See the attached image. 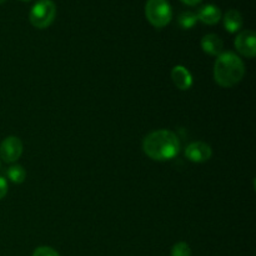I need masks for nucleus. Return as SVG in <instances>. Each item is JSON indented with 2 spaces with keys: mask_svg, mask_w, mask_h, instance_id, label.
<instances>
[{
  "mask_svg": "<svg viewBox=\"0 0 256 256\" xmlns=\"http://www.w3.org/2000/svg\"><path fill=\"white\" fill-rule=\"evenodd\" d=\"M142 150L150 159L168 162L179 154V138L170 130H155L144 138Z\"/></svg>",
  "mask_w": 256,
  "mask_h": 256,
  "instance_id": "1",
  "label": "nucleus"
},
{
  "mask_svg": "<svg viewBox=\"0 0 256 256\" xmlns=\"http://www.w3.org/2000/svg\"><path fill=\"white\" fill-rule=\"evenodd\" d=\"M182 2H184V4L190 5V6H194V5L199 4V2H202V0H182Z\"/></svg>",
  "mask_w": 256,
  "mask_h": 256,
  "instance_id": "17",
  "label": "nucleus"
},
{
  "mask_svg": "<svg viewBox=\"0 0 256 256\" xmlns=\"http://www.w3.org/2000/svg\"><path fill=\"white\" fill-rule=\"evenodd\" d=\"M178 22H179V25L182 28V29H192V28L198 22L196 12H182V14L179 15Z\"/></svg>",
  "mask_w": 256,
  "mask_h": 256,
  "instance_id": "13",
  "label": "nucleus"
},
{
  "mask_svg": "<svg viewBox=\"0 0 256 256\" xmlns=\"http://www.w3.org/2000/svg\"><path fill=\"white\" fill-rule=\"evenodd\" d=\"M212 150L209 144L204 142H194L185 149V156L192 162H205L212 158Z\"/></svg>",
  "mask_w": 256,
  "mask_h": 256,
  "instance_id": "7",
  "label": "nucleus"
},
{
  "mask_svg": "<svg viewBox=\"0 0 256 256\" xmlns=\"http://www.w3.org/2000/svg\"><path fill=\"white\" fill-rule=\"evenodd\" d=\"M242 26V16L238 10L232 9L224 15V28L229 32H238Z\"/></svg>",
  "mask_w": 256,
  "mask_h": 256,
  "instance_id": "11",
  "label": "nucleus"
},
{
  "mask_svg": "<svg viewBox=\"0 0 256 256\" xmlns=\"http://www.w3.org/2000/svg\"><path fill=\"white\" fill-rule=\"evenodd\" d=\"M20 2H32V0H20Z\"/></svg>",
  "mask_w": 256,
  "mask_h": 256,
  "instance_id": "18",
  "label": "nucleus"
},
{
  "mask_svg": "<svg viewBox=\"0 0 256 256\" xmlns=\"http://www.w3.org/2000/svg\"><path fill=\"white\" fill-rule=\"evenodd\" d=\"M5 2V0H0V4H2V2Z\"/></svg>",
  "mask_w": 256,
  "mask_h": 256,
  "instance_id": "19",
  "label": "nucleus"
},
{
  "mask_svg": "<svg viewBox=\"0 0 256 256\" xmlns=\"http://www.w3.org/2000/svg\"><path fill=\"white\" fill-rule=\"evenodd\" d=\"M56 15V6L52 0H38L29 14L32 25L36 29H45L52 24Z\"/></svg>",
  "mask_w": 256,
  "mask_h": 256,
  "instance_id": "4",
  "label": "nucleus"
},
{
  "mask_svg": "<svg viewBox=\"0 0 256 256\" xmlns=\"http://www.w3.org/2000/svg\"><path fill=\"white\" fill-rule=\"evenodd\" d=\"M145 16L152 26L164 28L172 22V10L168 0H148L145 5Z\"/></svg>",
  "mask_w": 256,
  "mask_h": 256,
  "instance_id": "3",
  "label": "nucleus"
},
{
  "mask_svg": "<svg viewBox=\"0 0 256 256\" xmlns=\"http://www.w3.org/2000/svg\"><path fill=\"white\" fill-rule=\"evenodd\" d=\"M172 79L175 86L179 90H189L192 85V75L189 70L182 65H176L172 70Z\"/></svg>",
  "mask_w": 256,
  "mask_h": 256,
  "instance_id": "8",
  "label": "nucleus"
},
{
  "mask_svg": "<svg viewBox=\"0 0 256 256\" xmlns=\"http://www.w3.org/2000/svg\"><path fill=\"white\" fill-rule=\"evenodd\" d=\"M6 176L14 184H22V182H24L25 178H26V172H25V169L22 165L15 164L8 168Z\"/></svg>",
  "mask_w": 256,
  "mask_h": 256,
  "instance_id": "12",
  "label": "nucleus"
},
{
  "mask_svg": "<svg viewBox=\"0 0 256 256\" xmlns=\"http://www.w3.org/2000/svg\"><path fill=\"white\" fill-rule=\"evenodd\" d=\"M234 44L242 56L252 59L256 55V35L252 30H244L239 32Z\"/></svg>",
  "mask_w": 256,
  "mask_h": 256,
  "instance_id": "6",
  "label": "nucleus"
},
{
  "mask_svg": "<svg viewBox=\"0 0 256 256\" xmlns=\"http://www.w3.org/2000/svg\"><path fill=\"white\" fill-rule=\"evenodd\" d=\"M245 75L244 62L232 52L218 56L214 65V79L220 86L232 88L239 84Z\"/></svg>",
  "mask_w": 256,
  "mask_h": 256,
  "instance_id": "2",
  "label": "nucleus"
},
{
  "mask_svg": "<svg viewBox=\"0 0 256 256\" xmlns=\"http://www.w3.org/2000/svg\"><path fill=\"white\" fill-rule=\"evenodd\" d=\"M32 256H60L59 252L56 250H54L52 248L49 246H40L38 249H35V252H32Z\"/></svg>",
  "mask_w": 256,
  "mask_h": 256,
  "instance_id": "15",
  "label": "nucleus"
},
{
  "mask_svg": "<svg viewBox=\"0 0 256 256\" xmlns=\"http://www.w3.org/2000/svg\"><path fill=\"white\" fill-rule=\"evenodd\" d=\"M172 256H192V249L189 244L184 242L175 244L172 249Z\"/></svg>",
  "mask_w": 256,
  "mask_h": 256,
  "instance_id": "14",
  "label": "nucleus"
},
{
  "mask_svg": "<svg viewBox=\"0 0 256 256\" xmlns=\"http://www.w3.org/2000/svg\"><path fill=\"white\" fill-rule=\"evenodd\" d=\"M22 154V142L16 136H8L0 144V158L8 164L15 162Z\"/></svg>",
  "mask_w": 256,
  "mask_h": 256,
  "instance_id": "5",
  "label": "nucleus"
},
{
  "mask_svg": "<svg viewBox=\"0 0 256 256\" xmlns=\"http://www.w3.org/2000/svg\"><path fill=\"white\" fill-rule=\"evenodd\" d=\"M8 194V182L2 176H0V200L4 199L5 195Z\"/></svg>",
  "mask_w": 256,
  "mask_h": 256,
  "instance_id": "16",
  "label": "nucleus"
},
{
  "mask_svg": "<svg viewBox=\"0 0 256 256\" xmlns=\"http://www.w3.org/2000/svg\"><path fill=\"white\" fill-rule=\"evenodd\" d=\"M202 49L206 54L219 56L224 49V42L216 34H206L202 39Z\"/></svg>",
  "mask_w": 256,
  "mask_h": 256,
  "instance_id": "10",
  "label": "nucleus"
},
{
  "mask_svg": "<svg viewBox=\"0 0 256 256\" xmlns=\"http://www.w3.org/2000/svg\"><path fill=\"white\" fill-rule=\"evenodd\" d=\"M198 20H200L202 22L206 25H215L220 22L222 19V12L218 6L212 4L204 5L199 9V12H196Z\"/></svg>",
  "mask_w": 256,
  "mask_h": 256,
  "instance_id": "9",
  "label": "nucleus"
}]
</instances>
